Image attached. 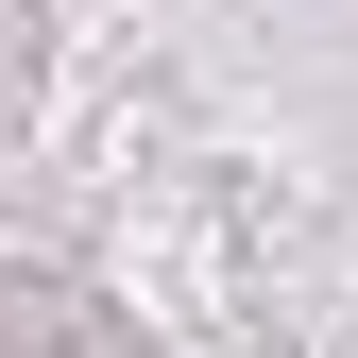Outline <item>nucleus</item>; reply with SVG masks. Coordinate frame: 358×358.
Segmentation results:
<instances>
[]
</instances>
